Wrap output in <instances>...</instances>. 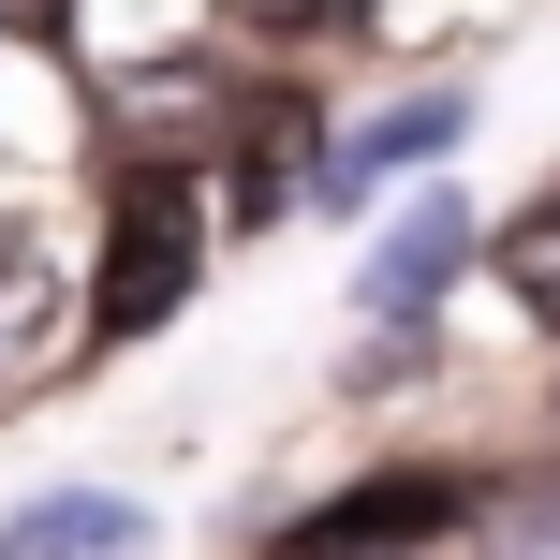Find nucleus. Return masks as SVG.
I'll return each instance as SVG.
<instances>
[{
  "label": "nucleus",
  "instance_id": "1",
  "mask_svg": "<svg viewBox=\"0 0 560 560\" xmlns=\"http://www.w3.org/2000/svg\"><path fill=\"white\" fill-rule=\"evenodd\" d=\"M104 339H148L177 295H192V266H207V192L177 163H133L118 177V236H104Z\"/></svg>",
  "mask_w": 560,
  "mask_h": 560
},
{
  "label": "nucleus",
  "instance_id": "2",
  "mask_svg": "<svg viewBox=\"0 0 560 560\" xmlns=\"http://www.w3.org/2000/svg\"><path fill=\"white\" fill-rule=\"evenodd\" d=\"M457 487L443 472H384L369 502H325V516H295V546H428V532H457Z\"/></svg>",
  "mask_w": 560,
  "mask_h": 560
},
{
  "label": "nucleus",
  "instance_id": "3",
  "mask_svg": "<svg viewBox=\"0 0 560 560\" xmlns=\"http://www.w3.org/2000/svg\"><path fill=\"white\" fill-rule=\"evenodd\" d=\"M457 252H472V222H457V207H428V222H413V236L384 252V280H369V295H384V310H428V295H443V266H457Z\"/></svg>",
  "mask_w": 560,
  "mask_h": 560
},
{
  "label": "nucleus",
  "instance_id": "4",
  "mask_svg": "<svg viewBox=\"0 0 560 560\" xmlns=\"http://www.w3.org/2000/svg\"><path fill=\"white\" fill-rule=\"evenodd\" d=\"M45 310H59V295H45V252H30V236L0 222V369H15L30 339H45Z\"/></svg>",
  "mask_w": 560,
  "mask_h": 560
},
{
  "label": "nucleus",
  "instance_id": "5",
  "mask_svg": "<svg viewBox=\"0 0 560 560\" xmlns=\"http://www.w3.org/2000/svg\"><path fill=\"white\" fill-rule=\"evenodd\" d=\"M443 133H457V118H443V104H413V118H384V133H369V148H339L325 177H339V192H369V177H398V163H428V148H443Z\"/></svg>",
  "mask_w": 560,
  "mask_h": 560
},
{
  "label": "nucleus",
  "instance_id": "6",
  "mask_svg": "<svg viewBox=\"0 0 560 560\" xmlns=\"http://www.w3.org/2000/svg\"><path fill=\"white\" fill-rule=\"evenodd\" d=\"M0 546H15V560H45V546H133V502H45V516H15Z\"/></svg>",
  "mask_w": 560,
  "mask_h": 560
},
{
  "label": "nucleus",
  "instance_id": "7",
  "mask_svg": "<svg viewBox=\"0 0 560 560\" xmlns=\"http://www.w3.org/2000/svg\"><path fill=\"white\" fill-rule=\"evenodd\" d=\"M502 280H516V310H546V325H560V207H532V222L502 236Z\"/></svg>",
  "mask_w": 560,
  "mask_h": 560
},
{
  "label": "nucleus",
  "instance_id": "8",
  "mask_svg": "<svg viewBox=\"0 0 560 560\" xmlns=\"http://www.w3.org/2000/svg\"><path fill=\"white\" fill-rule=\"evenodd\" d=\"M222 15H252V30H339L354 0H222Z\"/></svg>",
  "mask_w": 560,
  "mask_h": 560
},
{
  "label": "nucleus",
  "instance_id": "9",
  "mask_svg": "<svg viewBox=\"0 0 560 560\" xmlns=\"http://www.w3.org/2000/svg\"><path fill=\"white\" fill-rule=\"evenodd\" d=\"M45 15H74V0H0V30H45Z\"/></svg>",
  "mask_w": 560,
  "mask_h": 560
}]
</instances>
